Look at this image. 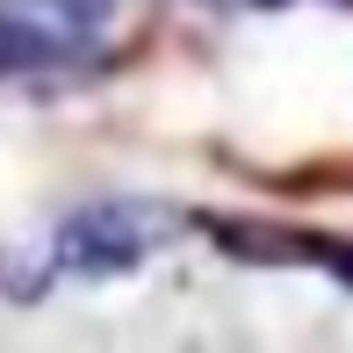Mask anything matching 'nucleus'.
Here are the masks:
<instances>
[{"instance_id": "obj_1", "label": "nucleus", "mask_w": 353, "mask_h": 353, "mask_svg": "<svg viewBox=\"0 0 353 353\" xmlns=\"http://www.w3.org/2000/svg\"><path fill=\"white\" fill-rule=\"evenodd\" d=\"M108 0H0V79L72 72L101 43Z\"/></svg>"}, {"instance_id": "obj_2", "label": "nucleus", "mask_w": 353, "mask_h": 353, "mask_svg": "<svg viewBox=\"0 0 353 353\" xmlns=\"http://www.w3.org/2000/svg\"><path fill=\"white\" fill-rule=\"evenodd\" d=\"M166 238H173V216L152 210V202H87V210H72L58 223L51 252L72 274H130Z\"/></svg>"}]
</instances>
